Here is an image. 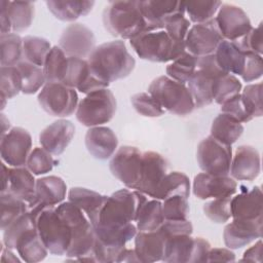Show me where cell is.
I'll list each match as a JSON object with an SVG mask.
<instances>
[{"mask_svg": "<svg viewBox=\"0 0 263 263\" xmlns=\"http://www.w3.org/2000/svg\"><path fill=\"white\" fill-rule=\"evenodd\" d=\"M233 196V195H232ZM232 196L213 198L203 204L204 215L213 222L223 224L231 218V198Z\"/></svg>", "mask_w": 263, "mask_h": 263, "instance_id": "7dc6e473", "label": "cell"}, {"mask_svg": "<svg viewBox=\"0 0 263 263\" xmlns=\"http://www.w3.org/2000/svg\"><path fill=\"white\" fill-rule=\"evenodd\" d=\"M168 234L160 226L154 231H139L135 236V252L140 262L161 261Z\"/></svg>", "mask_w": 263, "mask_h": 263, "instance_id": "44dd1931", "label": "cell"}, {"mask_svg": "<svg viewBox=\"0 0 263 263\" xmlns=\"http://www.w3.org/2000/svg\"><path fill=\"white\" fill-rule=\"evenodd\" d=\"M242 102L250 113V115L255 117H261L263 114L262 110V82L248 84L245 86L242 92L240 93Z\"/></svg>", "mask_w": 263, "mask_h": 263, "instance_id": "816d5d0a", "label": "cell"}, {"mask_svg": "<svg viewBox=\"0 0 263 263\" xmlns=\"http://www.w3.org/2000/svg\"><path fill=\"white\" fill-rule=\"evenodd\" d=\"M262 220L232 219L223 231L225 246L230 249L242 248L262 237Z\"/></svg>", "mask_w": 263, "mask_h": 263, "instance_id": "ffe728a7", "label": "cell"}, {"mask_svg": "<svg viewBox=\"0 0 263 263\" xmlns=\"http://www.w3.org/2000/svg\"><path fill=\"white\" fill-rule=\"evenodd\" d=\"M129 43L141 59L156 63L173 62L186 51L185 42L173 40L163 28H147Z\"/></svg>", "mask_w": 263, "mask_h": 263, "instance_id": "5b68a950", "label": "cell"}, {"mask_svg": "<svg viewBox=\"0 0 263 263\" xmlns=\"http://www.w3.org/2000/svg\"><path fill=\"white\" fill-rule=\"evenodd\" d=\"M136 226L139 231H154L164 222L162 202L159 199L146 200L136 217Z\"/></svg>", "mask_w": 263, "mask_h": 263, "instance_id": "d590c367", "label": "cell"}, {"mask_svg": "<svg viewBox=\"0 0 263 263\" xmlns=\"http://www.w3.org/2000/svg\"><path fill=\"white\" fill-rule=\"evenodd\" d=\"M231 218L243 220H262L263 203L262 191L259 186L250 190H241L240 193L232 196Z\"/></svg>", "mask_w": 263, "mask_h": 263, "instance_id": "cb8c5ba5", "label": "cell"}, {"mask_svg": "<svg viewBox=\"0 0 263 263\" xmlns=\"http://www.w3.org/2000/svg\"><path fill=\"white\" fill-rule=\"evenodd\" d=\"M116 111V100L108 88L87 93L79 103L75 112L77 120L87 126H100L109 122Z\"/></svg>", "mask_w": 263, "mask_h": 263, "instance_id": "ba28073f", "label": "cell"}, {"mask_svg": "<svg viewBox=\"0 0 263 263\" xmlns=\"http://www.w3.org/2000/svg\"><path fill=\"white\" fill-rule=\"evenodd\" d=\"M143 164V152L134 146H122L113 154L109 167L112 175L127 188L136 190Z\"/></svg>", "mask_w": 263, "mask_h": 263, "instance_id": "4fadbf2b", "label": "cell"}, {"mask_svg": "<svg viewBox=\"0 0 263 263\" xmlns=\"http://www.w3.org/2000/svg\"><path fill=\"white\" fill-rule=\"evenodd\" d=\"M36 226L30 211L23 214L3 230V245L8 249H15L20 236L29 228Z\"/></svg>", "mask_w": 263, "mask_h": 263, "instance_id": "bcb514c9", "label": "cell"}, {"mask_svg": "<svg viewBox=\"0 0 263 263\" xmlns=\"http://www.w3.org/2000/svg\"><path fill=\"white\" fill-rule=\"evenodd\" d=\"M196 65L197 57L185 51L167 65L165 70L166 76L178 82L187 84L196 70Z\"/></svg>", "mask_w": 263, "mask_h": 263, "instance_id": "ab89813d", "label": "cell"}, {"mask_svg": "<svg viewBox=\"0 0 263 263\" xmlns=\"http://www.w3.org/2000/svg\"><path fill=\"white\" fill-rule=\"evenodd\" d=\"M130 102L135 110L146 117H159L165 112L149 92L136 93L132 97Z\"/></svg>", "mask_w": 263, "mask_h": 263, "instance_id": "f907efd6", "label": "cell"}, {"mask_svg": "<svg viewBox=\"0 0 263 263\" xmlns=\"http://www.w3.org/2000/svg\"><path fill=\"white\" fill-rule=\"evenodd\" d=\"M215 57L219 67L224 72L232 75H242L247 52L240 50L233 42L221 41L215 51Z\"/></svg>", "mask_w": 263, "mask_h": 263, "instance_id": "f546056e", "label": "cell"}, {"mask_svg": "<svg viewBox=\"0 0 263 263\" xmlns=\"http://www.w3.org/2000/svg\"><path fill=\"white\" fill-rule=\"evenodd\" d=\"M59 46L67 55L87 59L96 48V37L93 32L83 24H70L63 31Z\"/></svg>", "mask_w": 263, "mask_h": 263, "instance_id": "e0dca14e", "label": "cell"}, {"mask_svg": "<svg viewBox=\"0 0 263 263\" xmlns=\"http://www.w3.org/2000/svg\"><path fill=\"white\" fill-rule=\"evenodd\" d=\"M223 40L214 17L205 23L191 26L184 42L186 51L195 57H203L215 53Z\"/></svg>", "mask_w": 263, "mask_h": 263, "instance_id": "9a60e30c", "label": "cell"}, {"mask_svg": "<svg viewBox=\"0 0 263 263\" xmlns=\"http://www.w3.org/2000/svg\"><path fill=\"white\" fill-rule=\"evenodd\" d=\"M233 43L245 52H255L262 55V23H260L256 28H252L245 36L233 41Z\"/></svg>", "mask_w": 263, "mask_h": 263, "instance_id": "db71d44e", "label": "cell"}, {"mask_svg": "<svg viewBox=\"0 0 263 263\" xmlns=\"http://www.w3.org/2000/svg\"><path fill=\"white\" fill-rule=\"evenodd\" d=\"M95 5L93 1H46L48 10L63 22H73L80 16L88 14Z\"/></svg>", "mask_w": 263, "mask_h": 263, "instance_id": "d6a6232c", "label": "cell"}, {"mask_svg": "<svg viewBox=\"0 0 263 263\" xmlns=\"http://www.w3.org/2000/svg\"><path fill=\"white\" fill-rule=\"evenodd\" d=\"M28 170L34 175H44L53 168L54 159L52 154L41 147H36L32 150L27 161Z\"/></svg>", "mask_w": 263, "mask_h": 263, "instance_id": "c3c4849f", "label": "cell"}, {"mask_svg": "<svg viewBox=\"0 0 263 263\" xmlns=\"http://www.w3.org/2000/svg\"><path fill=\"white\" fill-rule=\"evenodd\" d=\"M38 102L49 115L67 117L76 112L78 95L75 88L62 83L46 82L38 93Z\"/></svg>", "mask_w": 263, "mask_h": 263, "instance_id": "7c38bea8", "label": "cell"}, {"mask_svg": "<svg viewBox=\"0 0 263 263\" xmlns=\"http://www.w3.org/2000/svg\"><path fill=\"white\" fill-rule=\"evenodd\" d=\"M8 171H9V167L6 166L5 163H2V189H1V192H5L7 190Z\"/></svg>", "mask_w": 263, "mask_h": 263, "instance_id": "6125c7cd", "label": "cell"}, {"mask_svg": "<svg viewBox=\"0 0 263 263\" xmlns=\"http://www.w3.org/2000/svg\"><path fill=\"white\" fill-rule=\"evenodd\" d=\"M261 172V158L258 150L250 145L239 146L232 156L231 178L238 181H253Z\"/></svg>", "mask_w": 263, "mask_h": 263, "instance_id": "603a6c76", "label": "cell"}, {"mask_svg": "<svg viewBox=\"0 0 263 263\" xmlns=\"http://www.w3.org/2000/svg\"><path fill=\"white\" fill-rule=\"evenodd\" d=\"M23 81L22 92L33 95L37 92L46 83L43 69L26 61H21L16 65Z\"/></svg>", "mask_w": 263, "mask_h": 263, "instance_id": "60d3db41", "label": "cell"}, {"mask_svg": "<svg viewBox=\"0 0 263 263\" xmlns=\"http://www.w3.org/2000/svg\"><path fill=\"white\" fill-rule=\"evenodd\" d=\"M116 262H140V260L135 252V249L130 250L124 248L119 254Z\"/></svg>", "mask_w": 263, "mask_h": 263, "instance_id": "91938a15", "label": "cell"}, {"mask_svg": "<svg viewBox=\"0 0 263 263\" xmlns=\"http://www.w3.org/2000/svg\"><path fill=\"white\" fill-rule=\"evenodd\" d=\"M103 24L115 37L133 39L147 29L139 1H111L103 11Z\"/></svg>", "mask_w": 263, "mask_h": 263, "instance_id": "277c9868", "label": "cell"}, {"mask_svg": "<svg viewBox=\"0 0 263 263\" xmlns=\"http://www.w3.org/2000/svg\"><path fill=\"white\" fill-rule=\"evenodd\" d=\"M241 87V82L235 75L229 73L223 74L217 77L213 83V101L222 105L234 96L240 93Z\"/></svg>", "mask_w": 263, "mask_h": 263, "instance_id": "b9f144b4", "label": "cell"}, {"mask_svg": "<svg viewBox=\"0 0 263 263\" xmlns=\"http://www.w3.org/2000/svg\"><path fill=\"white\" fill-rule=\"evenodd\" d=\"M61 218L71 229L72 237L66 256L76 260L92 253L96 234L92 224L87 216L71 201L61 202L55 205Z\"/></svg>", "mask_w": 263, "mask_h": 263, "instance_id": "8992f818", "label": "cell"}, {"mask_svg": "<svg viewBox=\"0 0 263 263\" xmlns=\"http://www.w3.org/2000/svg\"><path fill=\"white\" fill-rule=\"evenodd\" d=\"M243 133V126L227 114L220 113L212 122L211 135L216 140L226 144L232 145L235 143Z\"/></svg>", "mask_w": 263, "mask_h": 263, "instance_id": "e575fe53", "label": "cell"}, {"mask_svg": "<svg viewBox=\"0 0 263 263\" xmlns=\"http://www.w3.org/2000/svg\"><path fill=\"white\" fill-rule=\"evenodd\" d=\"M148 92L164 109L175 115L185 116L193 112L195 105L187 84L178 82L166 75L155 78Z\"/></svg>", "mask_w": 263, "mask_h": 263, "instance_id": "52a82bcc", "label": "cell"}, {"mask_svg": "<svg viewBox=\"0 0 263 263\" xmlns=\"http://www.w3.org/2000/svg\"><path fill=\"white\" fill-rule=\"evenodd\" d=\"M190 194V180L184 173L171 172L161 180L152 198L164 200L173 195H181L188 198Z\"/></svg>", "mask_w": 263, "mask_h": 263, "instance_id": "836d02e7", "label": "cell"}, {"mask_svg": "<svg viewBox=\"0 0 263 263\" xmlns=\"http://www.w3.org/2000/svg\"><path fill=\"white\" fill-rule=\"evenodd\" d=\"M1 122H2V135H1V136H3V135L6 134L5 125H6V124H7V125H10V123H9L8 119H6V117L4 116V114H1Z\"/></svg>", "mask_w": 263, "mask_h": 263, "instance_id": "be15d7a7", "label": "cell"}, {"mask_svg": "<svg viewBox=\"0 0 263 263\" xmlns=\"http://www.w3.org/2000/svg\"><path fill=\"white\" fill-rule=\"evenodd\" d=\"M69 55L60 46H52L42 67L46 82L62 83L66 75Z\"/></svg>", "mask_w": 263, "mask_h": 263, "instance_id": "8d00e7d4", "label": "cell"}, {"mask_svg": "<svg viewBox=\"0 0 263 263\" xmlns=\"http://www.w3.org/2000/svg\"><path fill=\"white\" fill-rule=\"evenodd\" d=\"M263 74L262 55L255 52H247L246 65L241 78L246 82H252L259 79Z\"/></svg>", "mask_w": 263, "mask_h": 263, "instance_id": "9f6ffc18", "label": "cell"}, {"mask_svg": "<svg viewBox=\"0 0 263 263\" xmlns=\"http://www.w3.org/2000/svg\"><path fill=\"white\" fill-rule=\"evenodd\" d=\"M167 173L165 158L154 151L143 152V164L137 191L153 197L158 185Z\"/></svg>", "mask_w": 263, "mask_h": 263, "instance_id": "d6986e66", "label": "cell"}, {"mask_svg": "<svg viewBox=\"0 0 263 263\" xmlns=\"http://www.w3.org/2000/svg\"><path fill=\"white\" fill-rule=\"evenodd\" d=\"M140 10L147 28H162L164 22L177 13H185L184 1L145 0L139 1Z\"/></svg>", "mask_w": 263, "mask_h": 263, "instance_id": "d4e9b609", "label": "cell"}, {"mask_svg": "<svg viewBox=\"0 0 263 263\" xmlns=\"http://www.w3.org/2000/svg\"><path fill=\"white\" fill-rule=\"evenodd\" d=\"M107 197L83 187H73L68 193L69 201L78 206L87 216L91 224L96 222L99 212L107 200Z\"/></svg>", "mask_w": 263, "mask_h": 263, "instance_id": "f1b7e54d", "label": "cell"}, {"mask_svg": "<svg viewBox=\"0 0 263 263\" xmlns=\"http://www.w3.org/2000/svg\"><path fill=\"white\" fill-rule=\"evenodd\" d=\"M1 260L6 262H20V259L11 252V249H8L6 247H2Z\"/></svg>", "mask_w": 263, "mask_h": 263, "instance_id": "94428289", "label": "cell"}, {"mask_svg": "<svg viewBox=\"0 0 263 263\" xmlns=\"http://www.w3.org/2000/svg\"><path fill=\"white\" fill-rule=\"evenodd\" d=\"M188 198L181 195H173L162 202V214L164 220H186L189 214Z\"/></svg>", "mask_w": 263, "mask_h": 263, "instance_id": "681fc988", "label": "cell"}, {"mask_svg": "<svg viewBox=\"0 0 263 263\" xmlns=\"http://www.w3.org/2000/svg\"><path fill=\"white\" fill-rule=\"evenodd\" d=\"M30 213L36 223L39 236L47 251L57 256L66 255L71 243V229L58 214L54 205L38 203Z\"/></svg>", "mask_w": 263, "mask_h": 263, "instance_id": "7a4b0ae2", "label": "cell"}, {"mask_svg": "<svg viewBox=\"0 0 263 263\" xmlns=\"http://www.w3.org/2000/svg\"><path fill=\"white\" fill-rule=\"evenodd\" d=\"M31 152L32 137L27 129L15 126L1 136V158L8 165L12 167L25 166Z\"/></svg>", "mask_w": 263, "mask_h": 263, "instance_id": "5bb4252c", "label": "cell"}, {"mask_svg": "<svg viewBox=\"0 0 263 263\" xmlns=\"http://www.w3.org/2000/svg\"><path fill=\"white\" fill-rule=\"evenodd\" d=\"M210 242L202 237H192L191 234L171 235L165 243L161 261L167 263L208 262Z\"/></svg>", "mask_w": 263, "mask_h": 263, "instance_id": "9c48e42d", "label": "cell"}, {"mask_svg": "<svg viewBox=\"0 0 263 263\" xmlns=\"http://www.w3.org/2000/svg\"><path fill=\"white\" fill-rule=\"evenodd\" d=\"M222 5L221 1H206V0H194L184 1L185 13L188 15V20L194 24L205 23L217 13L218 9Z\"/></svg>", "mask_w": 263, "mask_h": 263, "instance_id": "ee69618b", "label": "cell"}, {"mask_svg": "<svg viewBox=\"0 0 263 263\" xmlns=\"http://www.w3.org/2000/svg\"><path fill=\"white\" fill-rule=\"evenodd\" d=\"M1 96L7 100L17 96L23 89L22 75L16 66L1 67L0 70Z\"/></svg>", "mask_w": 263, "mask_h": 263, "instance_id": "f6af8a7d", "label": "cell"}, {"mask_svg": "<svg viewBox=\"0 0 263 263\" xmlns=\"http://www.w3.org/2000/svg\"><path fill=\"white\" fill-rule=\"evenodd\" d=\"M146 196L137 190L115 191L107 197L92 226L120 227L134 223L140 208L147 200Z\"/></svg>", "mask_w": 263, "mask_h": 263, "instance_id": "3957f363", "label": "cell"}, {"mask_svg": "<svg viewBox=\"0 0 263 263\" xmlns=\"http://www.w3.org/2000/svg\"><path fill=\"white\" fill-rule=\"evenodd\" d=\"M67 185L58 176H47L36 180V196L40 203L58 205L66 197Z\"/></svg>", "mask_w": 263, "mask_h": 263, "instance_id": "1f68e13d", "label": "cell"}, {"mask_svg": "<svg viewBox=\"0 0 263 263\" xmlns=\"http://www.w3.org/2000/svg\"><path fill=\"white\" fill-rule=\"evenodd\" d=\"M90 70L103 81L110 84L128 76L136 65L122 40H114L96 46L86 59Z\"/></svg>", "mask_w": 263, "mask_h": 263, "instance_id": "6da1fadb", "label": "cell"}, {"mask_svg": "<svg viewBox=\"0 0 263 263\" xmlns=\"http://www.w3.org/2000/svg\"><path fill=\"white\" fill-rule=\"evenodd\" d=\"M262 240H259L245 251L241 261H251V262H261L262 261Z\"/></svg>", "mask_w": 263, "mask_h": 263, "instance_id": "680465c9", "label": "cell"}, {"mask_svg": "<svg viewBox=\"0 0 263 263\" xmlns=\"http://www.w3.org/2000/svg\"><path fill=\"white\" fill-rule=\"evenodd\" d=\"M192 189L197 198L206 200L234 195L237 190V183L229 176L200 173L194 177Z\"/></svg>", "mask_w": 263, "mask_h": 263, "instance_id": "ac0fdd59", "label": "cell"}, {"mask_svg": "<svg viewBox=\"0 0 263 263\" xmlns=\"http://www.w3.org/2000/svg\"><path fill=\"white\" fill-rule=\"evenodd\" d=\"M15 250L22 260L28 263L40 262L48 254L36 226L29 228L20 236L15 245Z\"/></svg>", "mask_w": 263, "mask_h": 263, "instance_id": "4dcf8cb0", "label": "cell"}, {"mask_svg": "<svg viewBox=\"0 0 263 263\" xmlns=\"http://www.w3.org/2000/svg\"><path fill=\"white\" fill-rule=\"evenodd\" d=\"M5 192H10L28 203L32 209L39 203L36 196V180L28 167H9L8 186Z\"/></svg>", "mask_w": 263, "mask_h": 263, "instance_id": "4316f807", "label": "cell"}, {"mask_svg": "<svg viewBox=\"0 0 263 263\" xmlns=\"http://www.w3.org/2000/svg\"><path fill=\"white\" fill-rule=\"evenodd\" d=\"M223 74L226 72L219 67L215 53L197 57L196 70L187 83L195 108H202L212 104L213 83L217 77Z\"/></svg>", "mask_w": 263, "mask_h": 263, "instance_id": "30bf717a", "label": "cell"}, {"mask_svg": "<svg viewBox=\"0 0 263 263\" xmlns=\"http://www.w3.org/2000/svg\"><path fill=\"white\" fill-rule=\"evenodd\" d=\"M1 12L8 17L12 33H18L27 30L34 18V3L30 1H0Z\"/></svg>", "mask_w": 263, "mask_h": 263, "instance_id": "83f0119b", "label": "cell"}, {"mask_svg": "<svg viewBox=\"0 0 263 263\" xmlns=\"http://www.w3.org/2000/svg\"><path fill=\"white\" fill-rule=\"evenodd\" d=\"M235 261V254L226 248H214L210 250L208 262H233Z\"/></svg>", "mask_w": 263, "mask_h": 263, "instance_id": "6f0895ef", "label": "cell"}, {"mask_svg": "<svg viewBox=\"0 0 263 263\" xmlns=\"http://www.w3.org/2000/svg\"><path fill=\"white\" fill-rule=\"evenodd\" d=\"M50 49L51 45L45 38L37 36L23 38V61L42 68Z\"/></svg>", "mask_w": 263, "mask_h": 263, "instance_id": "74e56055", "label": "cell"}, {"mask_svg": "<svg viewBox=\"0 0 263 263\" xmlns=\"http://www.w3.org/2000/svg\"><path fill=\"white\" fill-rule=\"evenodd\" d=\"M75 135V125L67 119H59L46 126L39 135V142L52 155H61Z\"/></svg>", "mask_w": 263, "mask_h": 263, "instance_id": "7402d4cb", "label": "cell"}, {"mask_svg": "<svg viewBox=\"0 0 263 263\" xmlns=\"http://www.w3.org/2000/svg\"><path fill=\"white\" fill-rule=\"evenodd\" d=\"M221 113L227 114L228 116L232 117L240 123H246L253 119V117L250 115L242 102L240 93L234 96L233 98L222 104Z\"/></svg>", "mask_w": 263, "mask_h": 263, "instance_id": "11a10c76", "label": "cell"}, {"mask_svg": "<svg viewBox=\"0 0 263 263\" xmlns=\"http://www.w3.org/2000/svg\"><path fill=\"white\" fill-rule=\"evenodd\" d=\"M191 27V22L185 16V13H177L167 18L162 28L168 34V36L177 41L184 42L186 35Z\"/></svg>", "mask_w": 263, "mask_h": 263, "instance_id": "f5cc1de1", "label": "cell"}, {"mask_svg": "<svg viewBox=\"0 0 263 263\" xmlns=\"http://www.w3.org/2000/svg\"><path fill=\"white\" fill-rule=\"evenodd\" d=\"M196 159L203 173L215 176H229L232 149L230 145L209 136L198 144Z\"/></svg>", "mask_w": 263, "mask_h": 263, "instance_id": "8fae6325", "label": "cell"}, {"mask_svg": "<svg viewBox=\"0 0 263 263\" xmlns=\"http://www.w3.org/2000/svg\"><path fill=\"white\" fill-rule=\"evenodd\" d=\"M1 67L16 66L23 61V38L16 33L1 34Z\"/></svg>", "mask_w": 263, "mask_h": 263, "instance_id": "f35d334b", "label": "cell"}, {"mask_svg": "<svg viewBox=\"0 0 263 263\" xmlns=\"http://www.w3.org/2000/svg\"><path fill=\"white\" fill-rule=\"evenodd\" d=\"M215 21L223 39L231 42L241 38L253 28L245 10L234 4L222 3Z\"/></svg>", "mask_w": 263, "mask_h": 263, "instance_id": "2e32d148", "label": "cell"}, {"mask_svg": "<svg viewBox=\"0 0 263 263\" xmlns=\"http://www.w3.org/2000/svg\"><path fill=\"white\" fill-rule=\"evenodd\" d=\"M118 140L115 133L107 126L89 127L85 135L87 151L97 159L105 160L116 152Z\"/></svg>", "mask_w": 263, "mask_h": 263, "instance_id": "484cf974", "label": "cell"}, {"mask_svg": "<svg viewBox=\"0 0 263 263\" xmlns=\"http://www.w3.org/2000/svg\"><path fill=\"white\" fill-rule=\"evenodd\" d=\"M30 211L27 202L10 192H1V229L4 230L10 223L26 212Z\"/></svg>", "mask_w": 263, "mask_h": 263, "instance_id": "7bdbcfd3", "label": "cell"}]
</instances>
